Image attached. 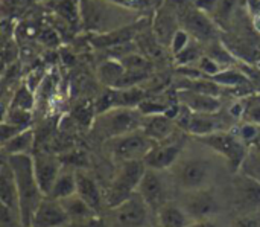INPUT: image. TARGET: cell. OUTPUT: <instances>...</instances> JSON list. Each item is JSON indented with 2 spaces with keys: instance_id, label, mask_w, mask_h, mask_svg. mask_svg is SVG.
I'll return each instance as SVG.
<instances>
[{
  "instance_id": "4dcf8cb0",
  "label": "cell",
  "mask_w": 260,
  "mask_h": 227,
  "mask_svg": "<svg viewBox=\"0 0 260 227\" xmlns=\"http://www.w3.org/2000/svg\"><path fill=\"white\" fill-rule=\"evenodd\" d=\"M189 46V32L186 29H178L172 38V43H171V50L172 53L177 56L178 53H181L186 47Z\"/></svg>"
},
{
  "instance_id": "484cf974",
  "label": "cell",
  "mask_w": 260,
  "mask_h": 227,
  "mask_svg": "<svg viewBox=\"0 0 260 227\" xmlns=\"http://www.w3.org/2000/svg\"><path fill=\"white\" fill-rule=\"evenodd\" d=\"M133 37V32H131V27L129 26H125L123 31H114L108 35H101V37H96V40H93V43L96 46H113V44H120L126 40H129Z\"/></svg>"
},
{
  "instance_id": "ba28073f",
  "label": "cell",
  "mask_w": 260,
  "mask_h": 227,
  "mask_svg": "<svg viewBox=\"0 0 260 227\" xmlns=\"http://www.w3.org/2000/svg\"><path fill=\"white\" fill-rule=\"evenodd\" d=\"M233 195L239 215H250L260 209V183L257 180L241 173L233 182Z\"/></svg>"
},
{
  "instance_id": "7402d4cb",
  "label": "cell",
  "mask_w": 260,
  "mask_h": 227,
  "mask_svg": "<svg viewBox=\"0 0 260 227\" xmlns=\"http://www.w3.org/2000/svg\"><path fill=\"white\" fill-rule=\"evenodd\" d=\"M62 205V208L66 209L69 218H70V223H75V221H82V220H87L90 217H94V215H99L96 214L78 194L69 197V198H64L59 202Z\"/></svg>"
},
{
  "instance_id": "d4e9b609",
  "label": "cell",
  "mask_w": 260,
  "mask_h": 227,
  "mask_svg": "<svg viewBox=\"0 0 260 227\" xmlns=\"http://www.w3.org/2000/svg\"><path fill=\"white\" fill-rule=\"evenodd\" d=\"M99 76H101V79L105 82V84H108V86H114L116 84V81L125 73V67L122 66V63L119 61V63H114V61H108V63H105L104 66H101V69H99Z\"/></svg>"
},
{
  "instance_id": "d6986e66",
  "label": "cell",
  "mask_w": 260,
  "mask_h": 227,
  "mask_svg": "<svg viewBox=\"0 0 260 227\" xmlns=\"http://www.w3.org/2000/svg\"><path fill=\"white\" fill-rule=\"evenodd\" d=\"M0 195H2V205L6 211H15L18 214V195L17 188L14 182L12 171L6 160L2 163V174H0Z\"/></svg>"
},
{
  "instance_id": "7a4b0ae2",
  "label": "cell",
  "mask_w": 260,
  "mask_h": 227,
  "mask_svg": "<svg viewBox=\"0 0 260 227\" xmlns=\"http://www.w3.org/2000/svg\"><path fill=\"white\" fill-rule=\"evenodd\" d=\"M146 169L148 168L143 160H129L120 163V169L104 197L107 206L110 209H114L116 206L128 200L133 194H136Z\"/></svg>"
},
{
  "instance_id": "2e32d148",
  "label": "cell",
  "mask_w": 260,
  "mask_h": 227,
  "mask_svg": "<svg viewBox=\"0 0 260 227\" xmlns=\"http://www.w3.org/2000/svg\"><path fill=\"white\" fill-rule=\"evenodd\" d=\"M149 139L154 142H161L169 139L175 131V122L171 116L166 113L161 115H151L143 119L142 128H140Z\"/></svg>"
},
{
  "instance_id": "4fadbf2b",
  "label": "cell",
  "mask_w": 260,
  "mask_h": 227,
  "mask_svg": "<svg viewBox=\"0 0 260 227\" xmlns=\"http://www.w3.org/2000/svg\"><path fill=\"white\" fill-rule=\"evenodd\" d=\"M34 159V171H35V177L38 182V186L41 189V192L47 197L49 192L52 191L58 176L61 174L59 166H61V160H56L55 157L49 156V154H35Z\"/></svg>"
},
{
  "instance_id": "e575fe53",
  "label": "cell",
  "mask_w": 260,
  "mask_h": 227,
  "mask_svg": "<svg viewBox=\"0 0 260 227\" xmlns=\"http://www.w3.org/2000/svg\"><path fill=\"white\" fill-rule=\"evenodd\" d=\"M200 67H201V70H203L206 75H210V76H213V75H216V73L219 72L218 63H216L213 58H210V56L201 58V60H200Z\"/></svg>"
},
{
  "instance_id": "603a6c76",
  "label": "cell",
  "mask_w": 260,
  "mask_h": 227,
  "mask_svg": "<svg viewBox=\"0 0 260 227\" xmlns=\"http://www.w3.org/2000/svg\"><path fill=\"white\" fill-rule=\"evenodd\" d=\"M76 194V173H62L58 176L52 191L49 192V198L61 202Z\"/></svg>"
},
{
  "instance_id": "ab89813d",
  "label": "cell",
  "mask_w": 260,
  "mask_h": 227,
  "mask_svg": "<svg viewBox=\"0 0 260 227\" xmlns=\"http://www.w3.org/2000/svg\"><path fill=\"white\" fill-rule=\"evenodd\" d=\"M187 227H219L213 220H200V221H190Z\"/></svg>"
},
{
  "instance_id": "83f0119b",
  "label": "cell",
  "mask_w": 260,
  "mask_h": 227,
  "mask_svg": "<svg viewBox=\"0 0 260 227\" xmlns=\"http://www.w3.org/2000/svg\"><path fill=\"white\" fill-rule=\"evenodd\" d=\"M239 173L257 180L260 183V154L257 151L256 153H248V156L244 160Z\"/></svg>"
},
{
  "instance_id": "8d00e7d4",
  "label": "cell",
  "mask_w": 260,
  "mask_h": 227,
  "mask_svg": "<svg viewBox=\"0 0 260 227\" xmlns=\"http://www.w3.org/2000/svg\"><path fill=\"white\" fill-rule=\"evenodd\" d=\"M197 58H198V52H197V49L192 47V46H187L181 53L177 55V60L181 61V63H192V61H195Z\"/></svg>"
},
{
  "instance_id": "9c48e42d",
  "label": "cell",
  "mask_w": 260,
  "mask_h": 227,
  "mask_svg": "<svg viewBox=\"0 0 260 227\" xmlns=\"http://www.w3.org/2000/svg\"><path fill=\"white\" fill-rule=\"evenodd\" d=\"M183 209L192 221H200V220H213L219 214L221 206L216 197L213 195V192L206 188V189L189 192V197L186 198Z\"/></svg>"
},
{
  "instance_id": "e0dca14e",
  "label": "cell",
  "mask_w": 260,
  "mask_h": 227,
  "mask_svg": "<svg viewBox=\"0 0 260 227\" xmlns=\"http://www.w3.org/2000/svg\"><path fill=\"white\" fill-rule=\"evenodd\" d=\"M181 101H183L184 107L193 113L215 115L221 108V102L215 95L201 93V92H195V90H184L181 93Z\"/></svg>"
},
{
  "instance_id": "f546056e",
  "label": "cell",
  "mask_w": 260,
  "mask_h": 227,
  "mask_svg": "<svg viewBox=\"0 0 260 227\" xmlns=\"http://www.w3.org/2000/svg\"><path fill=\"white\" fill-rule=\"evenodd\" d=\"M34 105V98L30 95V92L27 89H20L15 96H14V101L11 104V108H18V110H30Z\"/></svg>"
},
{
  "instance_id": "277c9868",
  "label": "cell",
  "mask_w": 260,
  "mask_h": 227,
  "mask_svg": "<svg viewBox=\"0 0 260 227\" xmlns=\"http://www.w3.org/2000/svg\"><path fill=\"white\" fill-rule=\"evenodd\" d=\"M152 139H149L142 130L113 137L108 140L110 153L114 160L123 163L129 160H143L149 150L155 145Z\"/></svg>"
},
{
  "instance_id": "f1b7e54d",
  "label": "cell",
  "mask_w": 260,
  "mask_h": 227,
  "mask_svg": "<svg viewBox=\"0 0 260 227\" xmlns=\"http://www.w3.org/2000/svg\"><path fill=\"white\" fill-rule=\"evenodd\" d=\"M210 79L216 84H222V86H241L244 82H247L245 76L238 73V72H233V70H225V72H218L216 75L210 76Z\"/></svg>"
},
{
  "instance_id": "8992f818",
  "label": "cell",
  "mask_w": 260,
  "mask_h": 227,
  "mask_svg": "<svg viewBox=\"0 0 260 227\" xmlns=\"http://www.w3.org/2000/svg\"><path fill=\"white\" fill-rule=\"evenodd\" d=\"M212 174L210 162L206 159H190L180 163L175 169V180L186 192L206 189Z\"/></svg>"
},
{
  "instance_id": "6da1fadb",
  "label": "cell",
  "mask_w": 260,
  "mask_h": 227,
  "mask_svg": "<svg viewBox=\"0 0 260 227\" xmlns=\"http://www.w3.org/2000/svg\"><path fill=\"white\" fill-rule=\"evenodd\" d=\"M6 163L9 165L17 195H18V218L23 227H30L32 217L38 209L40 203L44 200V194L41 192L35 171H34V159L29 154H14L8 156Z\"/></svg>"
},
{
  "instance_id": "7c38bea8",
  "label": "cell",
  "mask_w": 260,
  "mask_h": 227,
  "mask_svg": "<svg viewBox=\"0 0 260 227\" xmlns=\"http://www.w3.org/2000/svg\"><path fill=\"white\" fill-rule=\"evenodd\" d=\"M137 192L143 197V200L146 202L148 208L152 212H158L166 203V188L161 182V179L157 176V171L154 169H146Z\"/></svg>"
},
{
  "instance_id": "52a82bcc",
  "label": "cell",
  "mask_w": 260,
  "mask_h": 227,
  "mask_svg": "<svg viewBox=\"0 0 260 227\" xmlns=\"http://www.w3.org/2000/svg\"><path fill=\"white\" fill-rule=\"evenodd\" d=\"M184 140L186 137L183 136V137H175L172 140L169 137L166 140L157 142L143 159L146 168L154 171H163L171 168L178 160L184 147Z\"/></svg>"
},
{
  "instance_id": "b9f144b4",
  "label": "cell",
  "mask_w": 260,
  "mask_h": 227,
  "mask_svg": "<svg viewBox=\"0 0 260 227\" xmlns=\"http://www.w3.org/2000/svg\"><path fill=\"white\" fill-rule=\"evenodd\" d=\"M154 2H155V3H161L163 0H154Z\"/></svg>"
},
{
  "instance_id": "44dd1931",
  "label": "cell",
  "mask_w": 260,
  "mask_h": 227,
  "mask_svg": "<svg viewBox=\"0 0 260 227\" xmlns=\"http://www.w3.org/2000/svg\"><path fill=\"white\" fill-rule=\"evenodd\" d=\"M155 35H157V40L163 44H169L172 43V38L175 35V32L178 31L177 29V21H175V17L174 14L168 9V8H161L157 14V18H155Z\"/></svg>"
},
{
  "instance_id": "5bb4252c",
  "label": "cell",
  "mask_w": 260,
  "mask_h": 227,
  "mask_svg": "<svg viewBox=\"0 0 260 227\" xmlns=\"http://www.w3.org/2000/svg\"><path fill=\"white\" fill-rule=\"evenodd\" d=\"M183 24H184L186 31L190 35H193L198 41L209 43V41L216 38L215 24L206 15V12L197 9V8H192V9L186 11V14L183 17Z\"/></svg>"
},
{
  "instance_id": "cb8c5ba5",
  "label": "cell",
  "mask_w": 260,
  "mask_h": 227,
  "mask_svg": "<svg viewBox=\"0 0 260 227\" xmlns=\"http://www.w3.org/2000/svg\"><path fill=\"white\" fill-rule=\"evenodd\" d=\"M34 131L30 128H26L24 131L18 133L17 136H14L12 139H9L8 142L2 144L3 153L8 156H14V154H29V150L34 145Z\"/></svg>"
},
{
  "instance_id": "74e56055",
  "label": "cell",
  "mask_w": 260,
  "mask_h": 227,
  "mask_svg": "<svg viewBox=\"0 0 260 227\" xmlns=\"http://www.w3.org/2000/svg\"><path fill=\"white\" fill-rule=\"evenodd\" d=\"M218 3H219V0H195L193 2L195 8L203 12H215Z\"/></svg>"
},
{
  "instance_id": "30bf717a",
  "label": "cell",
  "mask_w": 260,
  "mask_h": 227,
  "mask_svg": "<svg viewBox=\"0 0 260 227\" xmlns=\"http://www.w3.org/2000/svg\"><path fill=\"white\" fill-rule=\"evenodd\" d=\"M148 209L149 208L143 197L136 192L111 211L113 218L119 227H143L146 224Z\"/></svg>"
},
{
  "instance_id": "60d3db41",
  "label": "cell",
  "mask_w": 260,
  "mask_h": 227,
  "mask_svg": "<svg viewBox=\"0 0 260 227\" xmlns=\"http://www.w3.org/2000/svg\"><path fill=\"white\" fill-rule=\"evenodd\" d=\"M256 148H257V153H259V154H260V140H259V142H257V144H256Z\"/></svg>"
},
{
  "instance_id": "836d02e7",
  "label": "cell",
  "mask_w": 260,
  "mask_h": 227,
  "mask_svg": "<svg viewBox=\"0 0 260 227\" xmlns=\"http://www.w3.org/2000/svg\"><path fill=\"white\" fill-rule=\"evenodd\" d=\"M67 227H110L99 215H94V217H90L87 220H82V221H75V223H70Z\"/></svg>"
},
{
  "instance_id": "5b68a950",
  "label": "cell",
  "mask_w": 260,
  "mask_h": 227,
  "mask_svg": "<svg viewBox=\"0 0 260 227\" xmlns=\"http://www.w3.org/2000/svg\"><path fill=\"white\" fill-rule=\"evenodd\" d=\"M99 116L101 130L108 139L137 131L143 124V118L139 108H113Z\"/></svg>"
},
{
  "instance_id": "f35d334b",
  "label": "cell",
  "mask_w": 260,
  "mask_h": 227,
  "mask_svg": "<svg viewBox=\"0 0 260 227\" xmlns=\"http://www.w3.org/2000/svg\"><path fill=\"white\" fill-rule=\"evenodd\" d=\"M245 119L250 124H256L260 125V104H256L253 107H250L245 113Z\"/></svg>"
},
{
  "instance_id": "3957f363",
  "label": "cell",
  "mask_w": 260,
  "mask_h": 227,
  "mask_svg": "<svg viewBox=\"0 0 260 227\" xmlns=\"http://www.w3.org/2000/svg\"><path fill=\"white\" fill-rule=\"evenodd\" d=\"M197 140L212 148L215 153L221 154L229 163V168L232 173L241 171V166L250 153L247 144L238 134L229 133L225 130L206 134V136H198Z\"/></svg>"
},
{
  "instance_id": "4316f807",
  "label": "cell",
  "mask_w": 260,
  "mask_h": 227,
  "mask_svg": "<svg viewBox=\"0 0 260 227\" xmlns=\"http://www.w3.org/2000/svg\"><path fill=\"white\" fill-rule=\"evenodd\" d=\"M120 63L125 67V70H129V72H148L151 67L149 61L139 53L125 55L120 58Z\"/></svg>"
},
{
  "instance_id": "8fae6325",
  "label": "cell",
  "mask_w": 260,
  "mask_h": 227,
  "mask_svg": "<svg viewBox=\"0 0 260 227\" xmlns=\"http://www.w3.org/2000/svg\"><path fill=\"white\" fill-rule=\"evenodd\" d=\"M69 224L70 218L62 205L49 197H44L30 221V227H64Z\"/></svg>"
},
{
  "instance_id": "d590c367",
  "label": "cell",
  "mask_w": 260,
  "mask_h": 227,
  "mask_svg": "<svg viewBox=\"0 0 260 227\" xmlns=\"http://www.w3.org/2000/svg\"><path fill=\"white\" fill-rule=\"evenodd\" d=\"M116 5H120L123 8H131V9H143L151 5L149 0H107Z\"/></svg>"
},
{
  "instance_id": "ffe728a7",
  "label": "cell",
  "mask_w": 260,
  "mask_h": 227,
  "mask_svg": "<svg viewBox=\"0 0 260 227\" xmlns=\"http://www.w3.org/2000/svg\"><path fill=\"white\" fill-rule=\"evenodd\" d=\"M157 220L160 227H187L192 221L183 208L169 202L157 212Z\"/></svg>"
},
{
  "instance_id": "1f68e13d",
  "label": "cell",
  "mask_w": 260,
  "mask_h": 227,
  "mask_svg": "<svg viewBox=\"0 0 260 227\" xmlns=\"http://www.w3.org/2000/svg\"><path fill=\"white\" fill-rule=\"evenodd\" d=\"M236 3H238L236 0H219L218 6L215 9V14L218 15V18H221L224 21V20H227L232 15Z\"/></svg>"
},
{
  "instance_id": "9a60e30c",
  "label": "cell",
  "mask_w": 260,
  "mask_h": 227,
  "mask_svg": "<svg viewBox=\"0 0 260 227\" xmlns=\"http://www.w3.org/2000/svg\"><path fill=\"white\" fill-rule=\"evenodd\" d=\"M105 0H82V17L84 23L90 29H104L110 24V27L114 26V20L110 12V6L104 3Z\"/></svg>"
},
{
  "instance_id": "ac0fdd59",
  "label": "cell",
  "mask_w": 260,
  "mask_h": 227,
  "mask_svg": "<svg viewBox=\"0 0 260 227\" xmlns=\"http://www.w3.org/2000/svg\"><path fill=\"white\" fill-rule=\"evenodd\" d=\"M76 194L96 212L99 214L102 209V194L99 191L98 183L88 174L76 173Z\"/></svg>"
},
{
  "instance_id": "d6a6232c",
  "label": "cell",
  "mask_w": 260,
  "mask_h": 227,
  "mask_svg": "<svg viewBox=\"0 0 260 227\" xmlns=\"http://www.w3.org/2000/svg\"><path fill=\"white\" fill-rule=\"evenodd\" d=\"M232 227H260V220L256 215H253V214H250V215H239L233 221Z\"/></svg>"
}]
</instances>
